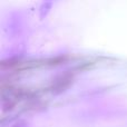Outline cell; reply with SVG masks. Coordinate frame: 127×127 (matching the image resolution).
I'll list each match as a JSON object with an SVG mask.
<instances>
[{
  "label": "cell",
  "mask_w": 127,
  "mask_h": 127,
  "mask_svg": "<svg viewBox=\"0 0 127 127\" xmlns=\"http://www.w3.org/2000/svg\"><path fill=\"white\" fill-rule=\"evenodd\" d=\"M12 127H27V125L25 123H22V122H20V123L16 124V125H13Z\"/></svg>",
  "instance_id": "cell-1"
}]
</instances>
